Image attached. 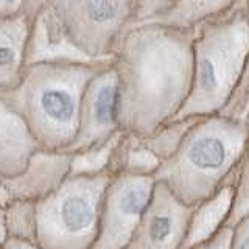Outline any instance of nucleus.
<instances>
[{
	"mask_svg": "<svg viewBox=\"0 0 249 249\" xmlns=\"http://www.w3.org/2000/svg\"><path fill=\"white\" fill-rule=\"evenodd\" d=\"M195 31L159 20L134 23L112 56L120 129L148 137L181 112L192 88Z\"/></svg>",
	"mask_w": 249,
	"mask_h": 249,
	"instance_id": "nucleus-1",
	"label": "nucleus"
},
{
	"mask_svg": "<svg viewBox=\"0 0 249 249\" xmlns=\"http://www.w3.org/2000/svg\"><path fill=\"white\" fill-rule=\"evenodd\" d=\"M107 62L70 58L30 62L20 81L0 95L25 120L42 150L66 151L78 132L86 88Z\"/></svg>",
	"mask_w": 249,
	"mask_h": 249,
	"instance_id": "nucleus-2",
	"label": "nucleus"
},
{
	"mask_svg": "<svg viewBox=\"0 0 249 249\" xmlns=\"http://www.w3.org/2000/svg\"><path fill=\"white\" fill-rule=\"evenodd\" d=\"M248 146L246 123L220 114L198 117L176 153L162 162L154 179L185 204L198 206L221 187L235 184Z\"/></svg>",
	"mask_w": 249,
	"mask_h": 249,
	"instance_id": "nucleus-3",
	"label": "nucleus"
},
{
	"mask_svg": "<svg viewBox=\"0 0 249 249\" xmlns=\"http://www.w3.org/2000/svg\"><path fill=\"white\" fill-rule=\"evenodd\" d=\"M249 64V18L243 5L195 30L192 88L176 119L220 114Z\"/></svg>",
	"mask_w": 249,
	"mask_h": 249,
	"instance_id": "nucleus-4",
	"label": "nucleus"
},
{
	"mask_svg": "<svg viewBox=\"0 0 249 249\" xmlns=\"http://www.w3.org/2000/svg\"><path fill=\"white\" fill-rule=\"evenodd\" d=\"M111 179V173L69 176L56 192L39 201L37 245L44 249H92Z\"/></svg>",
	"mask_w": 249,
	"mask_h": 249,
	"instance_id": "nucleus-5",
	"label": "nucleus"
},
{
	"mask_svg": "<svg viewBox=\"0 0 249 249\" xmlns=\"http://www.w3.org/2000/svg\"><path fill=\"white\" fill-rule=\"evenodd\" d=\"M66 44L81 58L111 61L136 20V0H42Z\"/></svg>",
	"mask_w": 249,
	"mask_h": 249,
	"instance_id": "nucleus-6",
	"label": "nucleus"
},
{
	"mask_svg": "<svg viewBox=\"0 0 249 249\" xmlns=\"http://www.w3.org/2000/svg\"><path fill=\"white\" fill-rule=\"evenodd\" d=\"M154 185V176H112L103 198L100 231L92 249H126L150 204Z\"/></svg>",
	"mask_w": 249,
	"mask_h": 249,
	"instance_id": "nucleus-7",
	"label": "nucleus"
},
{
	"mask_svg": "<svg viewBox=\"0 0 249 249\" xmlns=\"http://www.w3.org/2000/svg\"><path fill=\"white\" fill-rule=\"evenodd\" d=\"M119 131H122L119 123V92L111 59L86 88L78 132L66 153L72 154L100 145Z\"/></svg>",
	"mask_w": 249,
	"mask_h": 249,
	"instance_id": "nucleus-8",
	"label": "nucleus"
},
{
	"mask_svg": "<svg viewBox=\"0 0 249 249\" xmlns=\"http://www.w3.org/2000/svg\"><path fill=\"white\" fill-rule=\"evenodd\" d=\"M193 209L156 181L151 201L126 249H182Z\"/></svg>",
	"mask_w": 249,
	"mask_h": 249,
	"instance_id": "nucleus-9",
	"label": "nucleus"
},
{
	"mask_svg": "<svg viewBox=\"0 0 249 249\" xmlns=\"http://www.w3.org/2000/svg\"><path fill=\"white\" fill-rule=\"evenodd\" d=\"M41 8L42 0H22L18 6L0 10V90L11 89L20 81L31 30Z\"/></svg>",
	"mask_w": 249,
	"mask_h": 249,
	"instance_id": "nucleus-10",
	"label": "nucleus"
},
{
	"mask_svg": "<svg viewBox=\"0 0 249 249\" xmlns=\"http://www.w3.org/2000/svg\"><path fill=\"white\" fill-rule=\"evenodd\" d=\"M72 154L66 151L37 150L19 175L2 178L16 199L39 202L56 192L70 176Z\"/></svg>",
	"mask_w": 249,
	"mask_h": 249,
	"instance_id": "nucleus-11",
	"label": "nucleus"
},
{
	"mask_svg": "<svg viewBox=\"0 0 249 249\" xmlns=\"http://www.w3.org/2000/svg\"><path fill=\"white\" fill-rule=\"evenodd\" d=\"M37 150L25 120L0 95V178L19 175Z\"/></svg>",
	"mask_w": 249,
	"mask_h": 249,
	"instance_id": "nucleus-12",
	"label": "nucleus"
},
{
	"mask_svg": "<svg viewBox=\"0 0 249 249\" xmlns=\"http://www.w3.org/2000/svg\"><path fill=\"white\" fill-rule=\"evenodd\" d=\"M233 199H235V185L228 184L210 198L195 206L182 249H193L206 243L226 228L233 207Z\"/></svg>",
	"mask_w": 249,
	"mask_h": 249,
	"instance_id": "nucleus-13",
	"label": "nucleus"
},
{
	"mask_svg": "<svg viewBox=\"0 0 249 249\" xmlns=\"http://www.w3.org/2000/svg\"><path fill=\"white\" fill-rule=\"evenodd\" d=\"M240 5L241 0H171L167 11L158 20L195 31L202 23L229 14Z\"/></svg>",
	"mask_w": 249,
	"mask_h": 249,
	"instance_id": "nucleus-14",
	"label": "nucleus"
},
{
	"mask_svg": "<svg viewBox=\"0 0 249 249\" xmlns=\"http://www.w3.org/2000/svg\"><path fill=\"white\" fill-rule=\"evenodd\" d=\"M122 131L106 142L90 146L88 150L72 153L70 160V176H98L111 173V163L114 150L119 142Z\"/></svg>",
	"mask_w": 249,
	"mask_h": 249,
	"instance_id": "nucleus-15",
	"label": "nucleus"
},
{
	"mask_svg": "<svg viewBox=\"0 0 249 249\" xmlns=\"http://www.w3.org/2000/svg\"><path fill=\"white\" fill-rule=\"evenodd\" d=\"M198 120V117H187V119H175L158 131H154L151 136L140 137L143 145L151 150L158 158L163 162L170 159L176 153L179 145L182 143L185 134L193 126V123Z\"/></svg>",
	"mask_w": 249,
	"mask_h": 249,
	"instance_id": "nucleus-16",
	"label": "nucleus"
},
{
	"mask_svg": "<svg viewBox=\"0 0 249 249\" xmlns=\"http://www.w3.org/2000/svg\"><path fill=\"white\" fill-rule=\"evenodd\" d=\"M8 238L37 243V202L16 199L5 209Z\"/></svg>",
	"mask_w": 249,
	"mask_h": 249,
	"instance_id": "nucleus-17",
	"label": "nucleus"
},
{
	"mask_svg": "<svg viewBox=\"0 0 249 249\" xmlns=\"http://www.w3.org/2000/svg\"><path fill=\"white\" fill-rule=\"evenodd\" d=\"M233 185H235V199L231 216L226 223L228 228H233L238 221L249 218V146L240 162L237 181Z\"/></svg>",
	"mask_w": 249,
	"mask_h": 249,
	"instance_id": "nucleus-18",
	"label": "nucleus"
},
{
	"mask_svg": "<svg viewBox=\"0 0 249 249\" xmlns=\"http://www.w3.org/2000/svg\"><path fill=\"white\" fill-rule=\"evenodd\" d=\"M220 115L235 122L246 123V119L249 115V64L245 69L243 75L240 76L235 88L231 92Z\"/></svg>",
	"mask_w": 249,
	"mask_h": 249,
	"instance_id": "nucleus-19",
	"label": "nucleus"
},
{
	"mask_svg": "<svg viewBox=\"0 0 249 249\" xmlns=\"http://www.w3.org/2000/svg\"><path fill=\"white\" fill-rule=\"evenodd\" d=\"M171 0H136V20L134 23L158 20L167 11Z\"/></svg>",
	"mask_w": 249,
	"mask_h": 249,
	"instance_id": "nucleus-20",
	"label": "nucleus"
},
{
	"mask_svg": "<svg viewBox=\"0 0 249 249\" xmlns=\"http://www.w3.org/2000/svg\"><path fill=\"white\" fill-rule=\"evenodd\" d=\"M231 249H249V218L238 221L232 228Z\"/></svg>",
	"mask_w": 249,
	"mask_h": 249,
	"instance_id": "nucleus-21",
	"label": "nucleus"
},
{
	"mask_svg": "<svg viewBox=\"0 0 249 249\" xmlns=\"http://www.w3.org/2000/svg\"><path fill=\"white\" fill-rule=\"evenodd\" d=\"M231 238H232V228L226 226L212 240H209L206 243H202L193 249H231Z\"/></svg>",
	"mask_w": 249,
	"mask_h": 249,
	"instance_id": "nucleus-22",
	"label": "nucleus"
},
{
	"mask_svg": "<svg viewBox=\"0 0 249 249\" xmlns=\"http://www.w3.org/2000/svg\"><path fill=\"white\" fill-rule=\"evenodd\" d=\"M0 249H44V248L41 245H37V243H31V241L8 238Z\"/></svg>",
	"mask_w": 249,
	"mask_h": 249,
	"instance_id": "nucleus-23",
	"label": "nucleus"
},
{
	"mask_svg": "<svg viewBox=\"0 0 249 249\" xmlns=\"http://www.w3.org/2000/svg\"><path fill=\"white\" fill-rule=\"evenodd\" d=\"M14 201H16L14 195L8 189V185L3 182V179H0V207L8 209Z\"/></svg>",
	"mask_w": 249,
	"mask_h": 249,
	"instance_id": "nucleus-24",
	"label": "nucleus"
},
{
	"mask_svg": "<svg viewBox=\"0 0 249 249\" xmlns=\"http://www.w3.org/2000/svg\"><path fill=\"white\" fill-rule=\"evenodd\" d=\"M6 240H8V233H6V226H5V209L0 207V248L3 246Z\"/></svg>",
	"mask_w": 249,
	"mask_h": 249,
	"instance_id": "nucleus-25",
	"label": "nucleus"
},
{
	"mask_svg": "<svg viewBox=\"0 0 249 249\" xmlns=\"http://www.w3.org/2000/svg\"><path fill=\"white\" fill-rule=\"evenodd\" d=\"M241 5H243V10H245L246 16L249 18V0H241Z\"/></svg>",
	"mask_w": 249,
	"mask_h": 249,
	"instance_id": "nucleus-26",
	"label": "nucleus"
},
{
	"mask_svg": "<svg viewBox=\"0 0 249 249\" xmlns=\"http://www.w3.org/2000/svg\"><path fill=\"white\" fill-rule=\"evenodd\" d=\"M246 126H248V129H249V115H248V119H246Z\"/></svg>",
	"mask_w": 249,
	"mask_h": 249,
	"instance_id": "nucleus-27",
	"label": "nucleus"
},
{
	"mask_svg": "<svg viewBox=\"0 0 249 249\" xmlns=\"http://www.w3.org/2000/svg\"><path fill=\"white\" fill-rule=\"evenodd\" d=\"M0 179H2V178H0Z\"/></svg>",
	"mask_w": 249,
	"mask_h": 249,
	"instance_id": "nucleus-28",
	"label": "nucleus"
}]
</instances>
